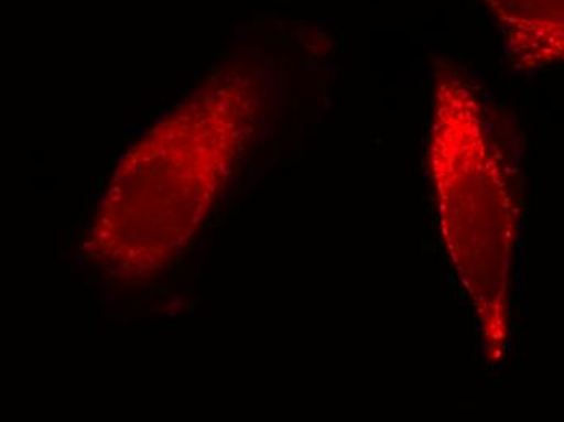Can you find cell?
Wrapping results in <instances>:
<instances>
[{"mask_svg":"<svg viewBox=\"0 0 564 422\" xmlns=\"http://www.w3.org/2000/svg\"><path fill=\"white\" fill-rule=\"evenodd\" d=\"M512 56L536 65L563 54L564 0H484Z\"/></svg>","mask_w":564,"mask_h":422,"instance_id":"cell-1","label":"cell"}]
</instances>
